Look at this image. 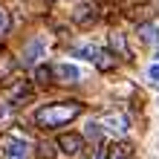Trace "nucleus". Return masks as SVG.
Listing matches in <instances>:
<instances>
[{
  "instance_id": "1",
  "label": "nucleus",
  "mask_w": 159,
  "mask_h": 159,
  "mask_svg": "<svg viewBox=\"0 0 159 159\" xmlns=\"http://www.w3.org/2000/svg\"><path fill=\"white\" fill-rule=\"evenodd\" d=\"M81 110H84L81 101H55V104H43L38 113H35V125L43 127V130H52V127L70 125L72 119H78Z\"/></svg>"
},
{
  "instance_id": "2",
  "label": "nucleus",
  "mask_w": 159,
  "mask_h": 159,
  "mask_svg": "<svg viewBox=\"0 0 159 159\" xmlns=\"http://www.w3.org/2000/svg\"><path fill=\"white\" fill-rule=\"evenodd\" d=\"M58 148H61L64 153L75 156V153L84 151V136H78V133H61L58 136Z\"/></svg>"
},
{
  "instance_id": "3",
  "label": "nucleus",
  "mask_w": 159,
  "mask_h": 159,
  "mask_svg": "<svg viewBox=\"0 0 159 159\" xmlns=\"http://www.w3.org/2000/svg\"><path fill=\"white\" fill-rule=\"evenodd\" d=\"M98 125L104 127V130H110V133H127L130 121H127V116H121V113H107Z\"/></svg>"
},
{
  "instance_id": "4",
  "label": "nucleus",
  "mask_w": 159,
  "mask_h": 159,
  "mask_svg": "<svg viewBox=\"0 0 159 159\" xmlns=\"http://www.w3.org/2000/svg\"><path fill=\"white\" fill-rule=\"evenodd\" d=\"M29 156V145L23 139H9L3 145V159H26Z\"/></svg>"
},
{
  "instance_id": "5",
  "label": "nucleus",
  "mask_w": 159,
  "mask_h": 159,
  "mask_svg": "<svg viewBox=\"0 0 159 159\" xmlns=\"http://www.w3.org/2000/svg\"><path fill=\"white\" fill-rule=\"evenodd\" d=\"M52 75L58 81H64V84H75L81 78V70L72 67V64H58V67H52Z\"/></svg>"
},
{
  "instance_id": "6",
  "label": "nucleus",
  "mask_w": 159,
  "mask_h": 159,
  "mask_svg": "<svg viewBox=\"0 0 159 159\" xmlns=\"http://www.w3.org/2000/svg\"><path fill=\"white\" fill-rule=\"evenodd\" d=\"M96 17H98L96 6H90V3H81V6H75V12H72V20H75L78 26H90Z\"/></svg>"
},
{
  "instance_id": "7",
  "label": "nucleus",
  "mask_w": 159,
  "mask_h": 159,
  "mask_svg": "<svg viewBox=\"0 0 159 159\" xmlns=\"http://www.w3.org/2000/svg\"><path fill=\"white\" fill-rule=\"evenodd\" d=\"M43 49H46L43 41H41V38H32L29 43H26V49H23V64H35V61L43 55Z\"/></svg>"
},
{
  "instance_id": "8",
  "label": "nucleus",
  "mask_w": 159,
  "mask_h": 159,
  "mask_svg": "<svg viewBox=\"0 0 159 159\" xmlns=\"http://www.w3.org/2000/svg\"><path fill=\"white\" fill-rule=\"evenodd\" d=\"M29 93H32L29 84H26V81H17V84L9 87V101H12V104H20V101L29 98Z\"/></svg>"
},
{
  "instance_id": "9",
  "label": "nucleus",
  "mask_w": 159,
  "mask_h": 159,
  "mask_svg": "<svg viewBox=\"0 0 159 159\" xmlns=\"http://www.w3.org/2000/svg\"><path fill=\"white\" fill-rule=\"evenodd\" d=\"M110 49H113V55H119V58H127V61H130V49H127L125 35H119V32L110 35Z\"/></svg>"
},
{
  "instance_id": "10",
  "label": "nucleus",
  "mask_w": 159,
  "mask_h": 159,
  "mask_svg": "<svg viewBox=\"0 0 159 159\" xmlns=\"http://www.w3.org/2000/svg\"><path fill=\"white\" fill-rule=\"evenodd\" d=\"M130 151H133V148H130L127 142H113V145L104 151V159H127Z\"/></svg>"
},
{
  "instance_id": "11",
  "label": "nucleus",
  "mask_w": 159,
  "mask_h": 159,
  "mask_svg": "<svg viewBox=\"0 0 159 159\" xmlns=\"http://www.w3.org/2000/svg\"><path fill=\"white\" fill-rule=\"evenodd\" d=\"M96 67H98L101 72L116 70V55H113V52H107V49H98V55H96Z\"/></svg>"
},
{
  "instance_id": "12",
  "label": "nucleus",
  "mask_w": 159,
  "mask_h": 159,
  "mask_svg": "<svg viewBox=\"0 0 159 159\" xmlns=\"http://www.w3.org/2000/svg\"><path fill=\"white\" fill-rule=\"evenodd\" d=\"M139 38H142L145 43H159V26L142 23V26H139Z\"/></svg>"
},
{
  "instance_id": "13",
  "label": "nucleus",
  "mask_w": 159,
  "mask_h": 159,
  "mask_svg": "<svg viewBox=\"0 0 159 159\" xmlns=\"http://www.w3.org/2000/svg\"><path fill=\"white\" fill-rule=\"evenodd\" d=\"M52 67H46V64H38V67H35V81H38V84H43V87H46V84H52Z\"/></svg>"
},
{
  "instance_id": "14",
  "label": "nucleus",
  "mask_w": 159,
  "mask_h": 159,
  "mask_svg": "<svg viewBox=\"0 0 159 159\" xmlns=\"http://www.w3.org/2000/svg\"><path fill=\"white\" fill-rule=\"evenodd\" d=\"M72 52H75L78 58H87V61H96V55H98V49H96V46H75Z\"/></svg>"
},
{
  "instance_id": "15",
  "label": "nucleus",
  "mask_w": 159,
  "mask_h": 159,
  "mask_svg": "<svg viewBox=\"0 0 159 159\" xmlns=\"http://www.w3.org/2000/svg\"><path fill=\"white\" fill-rule=\"evenodd\" d=\"M101 136V125H98V121H90V125H87V139H98Z\"/></svg>"
},
{
  "instance_id": "16",
  "label": "nucleus",
  "mask_w": 159,
  "mask_h": 159,
  "mask_svg": "<svg viewBox=\"0 0 159 159\" xmlns=\"http://www.w3.org/2000/svg\"><path fill=\"white\" fill-rule=\"evenodd\" d=\"M52 153H55V148L43 142V145H41V156H43V159H52Z\"/></svg>"
},
{
  "instance_id": "17",
  "label": "nucleus",
  "mask_w": 159,
  "mask_h": 159,
  "mask_svg": "<svg viewBox=\"0 0 159 159\" xmlns=\"http://www.w3.org/2000/svg\"><path fill=\"white\" fill-rule=\"evenodd\" d=\"M148 78H151L153 84H159V64H153V67L148 70Z\"/></svg>"
},
{
  "instance_id": "18",
  "label": "nucleus",
  "mask_w": 159,
  "mask_h": 159,
  "mask_svg": "<svg viewBox=\"0 0 159 159\" xmlns=\"http://www.w3.org/2000/svg\"><path fill=\"white\" fill-rule=\"evenodd\" d=\"M6 26H9V17H6V12H3V9H0V32H3Z\"/></svg>"
},
{
  "instance_id": "19",
  "label": "nucleus",
  "mask_w": 159,
  "mask_h": 159,
  "mask_svg": "<svg viewBox=\"0 0 159 159\" xmlns=\"http://www.w3.org/2000/svg\"><path fill=\"white\" fill-rule=\"evenodd\" d=\"M46 3H52V0H46Z\"/></svg>"
},
{
  "instance_id": "20",
  "label": "nucleus",
  "mask_w": 159,
  "mask_h": 159,
  "mask_svg": "<svg viewBox=\"0 0 159 159\" xmlns=\"http://www.w3.org/2000/svg\"><path fill=\"white\" fill-rule=\"evenodd\" d=\"M156 58H159V52H156Z\"/></svg>"
}]
</instances>
